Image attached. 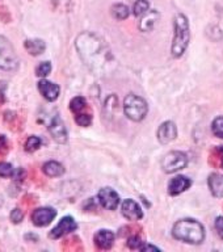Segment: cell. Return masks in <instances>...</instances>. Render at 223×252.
<instances>
[{
	"mask_svg": "<svg viewBox=\"0 0 223 252\" xmlns=\"http://www.w3.org/2000/svg\"><path fill=\"white\" fill-rule=\"evenodd\" d=\"M76 47L82 59L95 72L105 70L106 63H110L112 54L106 43L91 33H83L76 39Z\"/></svg>",
	"mask_w": 223,
	"mask_h": 252,
	"instance_id": "cell-1",
	"label": "cell"
},
{
	"mask_svg": "<svg viewBox=\"0 0 223 252\" xmlns=\"http://www.w3.org/2000/svg\"><path fill=\"white\" fill-rule=\"evenodd\" d=\"M172 235L177 240L191 244H200L205 239L204 226L194 220H181L175 223L172 228Z\"/></svg>",
	"mask_w": 223,
	"mask_h": 252,
	"instance_id": "cell-2",
	"label": "cell"
},
{
	"mask_svg": "<svg viewBox=\"0 0 223 252\" xmlns=\"http://www.w3.org/2000/svg\"><path fill=\"white\" fill-rule=\"evenodd\" d=\"M191 41V28L187 16L179 13L175 17V35H173L171 53L175 58H179L184 54Z\"/></svg>",
	"mask_w": 223,
	"mask_h": 252,
	"instance_id": "cell-3",
	"label": "cell"
},
{
	"mask_svg": "<svg viewBox=\"0 0 223 252\" xmlns=\"http://www.w3.org/2000/svg\"><path fill=\"white\" fill-rule=\"evenodd\" d=\"M124 110H125L126 117L130 118L131 121H142L149 112L147 102L137 94H127L124 100Z\"/></svg>",
	"mask_w": 223,
	"mask_h": 252,
	"instance_id": "cell-4",
	"label": "cell"
},
{
	"mask_svg": "<svg viewBox=\"0 0 223 252\" xmlns=\"http://www.w3.org/2000/svg\"><path fill=\"white\" fill-rule=\"evenodd\" d=\"M19 67V58L12 43L5 37L0 35V68L13 71Z\"/></svg>",
	"mask_w": 223,
	"mask_h": 252,
	"instance_id": "cell-5",
	"label": "cell"
},
{
	"mask_svg": "<svg viewBox=\"0 0 223 252\" xmlns=\"http://www.w3.org/2000/svg\"><path fill=\"white\" fill-rule=\"evenodd\" d=\"M188 164V158L184 153L180 151H172V153L167 154L163 160H161V168L167 173H173L185 168Z\"/></svg>",
	"mask_w": 223,
	"mask_h": 252,
	"instance_id": "cell-6",
	"label": "cell"
},
{
	"mask_svg": "<svg viewBox=\"0 0 223 252\" xmlns=\"http://www.w3.org/2000/svg\"><path fill=\"white\" fill-rule=\"evenodd\" d=\"M76 227H78V224H76L72 217H63L62 220H59V223L51 230L49 236L51 239H59V238H62L68 232L75 231Z\"/></svg>",
	"mask_w": 223,
	"mask_h": 252,
	"instance_id": "cell-7",
	"label": "cell"
},
{
	"mask_svg": "<svg viewBox=\"0 0 223 252\" xmlns=\"http://www.w3.org/2000/svg\"><path fill=\"white\" fill-rule=\"evenodd\" d=\"M57 216V210L53 208H38L32 213V220L35 226L43 227L51 223V220H54Z\"/></svg>",
	"mask_w": 223,
	"mask_h": 252,
	"instance_id": "cell-8",
	"label": "cell"
},
{
	"mask_svg": "<svg viewBox=\"0 0 223 252\" xmlns=\"http://www.w3.org/2000/svg\"><path fill=\"white\" fill-rule=\"evenodd\" d=\"M97 198L100 201V204L102 205V208L108 209V210H114L117 209L118 204H120V196L117 194L116 190L112 188H102L100 189V192L97 194Z\"/></svg>",
	"mask_w": 223,
	"mask_h": 252,
	"instance_id": "cell-9",
	"label": "cell"
},
{
	"mask_svg": "<svg viewBox=\"0 0 223 252\" xmlns=\"http://www.w3.org/2000/svg\"><path fill=\"white\" fill-rule=\"evenodd\" d=\"M49 131H50L51 137L58 143H66L67 142V129L59 116H54L51 118L50 124H49Z\"/></svg>",
	"mask_w": 223,
	"mask_h": 252,
	"instance_id": "cell-10",
	"label": "cell"
},
{
	"mask_svg": "<svg viewBox=\"0 0 223 252\" xmlns=\"http://www.w3.org/2000/svg\"><path fill=\"white\" fill-rule=\"evenodd\" d=\"M177 137V127L172 121L163 122L158 129V139L163 145H167Z\"/></svg>",
	"mask_w": 223,
	"mask_h": 252,
	"instance_id": "cell-11",
	"label": "cell"
},
{
	"mask_svg": "<svg viewBox=\"0 0 223 252\" xmlns=\"http://www.w3.org/2000/svg\"><path fill=\"white\" fill-rule=\"evenodd\" d=\"M121 212L122 216L125 217V218H127L129 220H138L143 217L142 209L139 208V205L133 200L124 201V202H122Z\"/></svg>",
	"mask_w": 223,
	"mask_h": 252,
	"instance_id": "cell-12",
	"label": "cell"
},
{
	"mask_svg": "<svg viewBox=\"0 0 223 252\" xmlns=\"http://www.w3.org/2000/svg\"><path fill=\"white\" fill-rule=\"evenodd\" d=\"M192 185V180L185 176H176L169 181L168 193L171 196H177Z\"/></svg>",
	"mask_w": 223,
	"mask_h": 252,
	"instance_id": "cell-13",
	"label": "cell"
},
{
	"mask_svg": "<svg viewBox=\"0 0 223 252\" xmlns=\"http://www.w3.org/2000/svg\"><path fill=\"white\" fill-rule=\"evenodd\" d=\"M38 90L47 101H55L58 98L59 91H61L59 90V86L49 82V80H45V79L38 82Z\"/></svg>",
	"mask_w": 223,
	"mask_h": 252,
	"instance_id": "cell-14",
	"label": "cell"
},
{
	"mask_svg": "<svg viewBox=\"0 0 223 252\" xmlns=\"http://www.w3.org/2000/svg\"><path fill=\"white\" fill-rule=\"evenodd\" d=\"M114 242V234L109 230H100V231L95 235V243L98 248L101 250H109L113 246Z\"/></svg>",
	"mask_w": 223,
	"mask_h": 252,
	"instance_id": "cell-15",
	"label": "cell"
},
{
	"mask_svg": "<svg viewBox=\"0 0 223 252\" xmlns=\"http://www.w3.org/2000/svg\"><path fill=\"white\" fill-rule=\"evenodd\" d=\"M209 188L216 197H223V175L212 173L209 176Z\"/></svg>",
	"mask_w": 223,
	"mask_h": 252,
	"instance_id": "cell-16",
	"label": "cell"
},
{
	"mask_svg": "<svg viewBox=\"0 0 223 252\" xmlns=\"http://www.w3.org/2000/svg\"><path fill=\"white\" fill-rule=\"evenodd\" d=\"M42 171L46 176L58 177L62 176L63 173H64V167H63L61 163H58V161L50 160L46 161V163L42 165Z\"/></svg>",
	"mask_w": 223,
	"mask_h": 252,
	"instance_id": "cell-17",
	"label": "cell"
},
{
	"mask_svg": "<svg viewBox=\"0 0 223 252\" xmlns=\"http://www.w3.org/2000/svg\"><path fill=\"white\" fill-rule=\"evenodd\" d=\"M158 19H159V13L157 11H147L139 23V29L142 32H150L154 28Z\"/></svg>",
	"mask_w": 223,
	"mask_h": 252,
	"instance_id": "cell-18",
	"label": "cell"
},
{
	"mask_svg": "<svg viewBox=\"0 0 223 252\" xmlns=\"http://www.w3.org/2000/svg\"><path fill=\"white\" fill-rule=\"evenodd\" d=\"M24 46H25V49H27L29 54L39 55L45 51L46 45H45L42 39H27L24 42Z\"/></svg>",
	"mask_w": 223,
	"mask_h": 252,
	"instance_id": "cell-19",
	"label": "cell"
},
{
	"mask_svg": "<svg viewBox=\"0 0 223 252\" xmlns=\"http://www.w3.org/2000/svg\"><path fill=\"white\" fill-rule=\"evenodd\" d=\"M110 12L114 19L117 20H125L129 17V8L125 4H114Z\"/></svg>",
	"mask_w": 223,
	"mask_h": 252,
	"instance_id": "cell-20",
	"label": "cell"
},
{
	"mask_svg": "<svg viewBox=\"0 0 223 252\" xmlns=\"http://www.w3.org/2000/svg\"><path fill=\"white\" fill-rule=\"evenodd\" d=\"M41 143H42L41 138L32 135L25 142V151H28V153H34L35 150H38L41 147Z\"/></svg>",
	"mask_w": 223,
	"mask_h": 252,
	"instance_id": "cell-21",
	"label": "cell"
},
{
	"mask_svg": "<svg viewBox=\"0 0 223 252\" xmlns=\"http://www.w3.org/2000/svg\"><path fill=\"white\" fill-rule=\"evenodd\" d=\"M87 105L86 98L82 97V96H78V97H74L70 102V109L74 112V113H80Z\"/></svg>",
	"mask_w": 223,
	"mask_h": 252,
	"instance_id": "cell-22",
	"label": "cell"
},
{
	"mask_svg": "<svg viewBox=\"0 0 223 252\" xmlns=\"http://www.w3.org/2000/svg\"><path fill=\"white\" fill-rule=\"evenodd\" d=\"M150 9V4L147 0H137L135 3H134V15L135 16H143L146 12Z\"/></svg>",
	"mask_w": 223,
	"mask_h": 252,
	"instance_id": "cell-23",
	"label": "cell"
},
{
	"mask_svg": "<svg viewBox=\"0 0 223 252\" xmlns=\"http://www.w3.org/2000/svg\"><path fill=\"white\" fill-rule=\"evenodd\" d=\"M15 176V169L9 163H0V177H12Z\"/></svg>",
	"mask_w": 223,
	"mask_h": 252,
	"instance_id": "cell-24",
	"label": "cell"
},
{
	"mask_svg": "<svg viewBox=\"0 0 223 252\" xmlns=\"http://www.w3.org/2000/svg\"><path fill=\"white\" fill-rule=\"evenodd\" d=\"M213 133L216 134L218 138H222L223 139V117H217L214 121H213L212 125Z\"/></svg>",
	"mask_w": 223,
	"mask_h": 252,
	"instance_id": "cell-25",
	"label": "cell"
},
{
	"mask_svg": "<svg viewBox=\"0 0 223 252\" xmlns=\"http://www.w3.org/2000/svg\"><path fill=\"white\" fill-rule=\"evenodd\" d=\"M50 71H51V63L42 62V63H39V66L37 67L35 75H37V76H41V78H45L46 75L50 74Z\"/></svg>",
	"mask_w": 223,
	"mask_h": 252,
	"instance_id": "cell-26",
	"label": "cell"
},
{
	"mask_svg": "<svg viewBox=\"0 0 223 252\" xmlns=\"http://www.w3.org/2000/svg\"><path fill=\"white\" fill-rule=\"evenodd\" d=\"M75 121L80 126H90L91 122H92V117H91V114L78 113L75 117Z\"/></svg>",
	"mask_w": 223,
	"mask_h": 252,
	"instance_id": "cell-27",
	"label": "cell"
},
{
	"mask_svg": "<svg viewBox=\"0 0 223 252\" xmlns=\"http://www.w3.org/2000/svg\"><path fill=\"white\" fill-rule=\"evenodd\" d=\"M9 218H11V220L12 222H13V223H20V222H21V220H24V213H23V210H20V209H13V210H12V213H11V217H9Z\"/></svg>",
	"mask_w": 223,
	"mask_h": 252,
	"instance_id": "cell-28",
	"label": "cell"
},
{
	"mask_svg": "<svg viewBox=\"0 0 223 252\" xmlns=\"http://www.w3.org/2000/svg\"><path fill=\"white\" fill-rule=\"evenodd\" d=\"M127 246H129V248H131V250H139L142 246V242L138 236H131V238L127 240Z\"/></svg>",
	"mask_w": 223,
	"mask_h": 252,
	"instance_id": "cell-29",
	"label": "cell"
},
{
	"mask_svg": "<svg viewBox=\"0 0 223 252\" xmlns=\"http://www.w3.org/2000/svg\"><path fill=\"white\" fill-rule=\"evenodd\" d=\"M216 230L218 232V235L223 239V217H218L216 220Z\"/></svg>",
	"mask_w": 223,
	"mask_h": 252,
	"instance_id": "cell-30",
	"label": "cell"
},
{
	"mask_svg": "<svg viewBox=\"0 0 223 252\" xmlns=\"http://www.w3.org/2000/svg\"><path fill=\"white\" fill-rule=\"evenodd\" d=\"M141 251L146 252V251H155V252H159L160 251V248L158 247H154V246H150V244H142L141 248H139Z\"/></svg>",
	"mask_w": 223,
	"mask_h": 252,
	"instance_id": "cell-31",
	"label": "cell"
},
{
	"mask_svg": "<svg viewBox=\"0 0 223 252\" xmlns=\"http://www.w3.org/2000/svg\"><path fill=\"white\" fill-rule=\"evenodd\" d=\"M222 167H223V159H222Z\"/></svg>",
	"mask_w": 223,
	"mask_h": 252,
	"instance_id": "cell-32",
	"label": "cell"
}]
</instances>
